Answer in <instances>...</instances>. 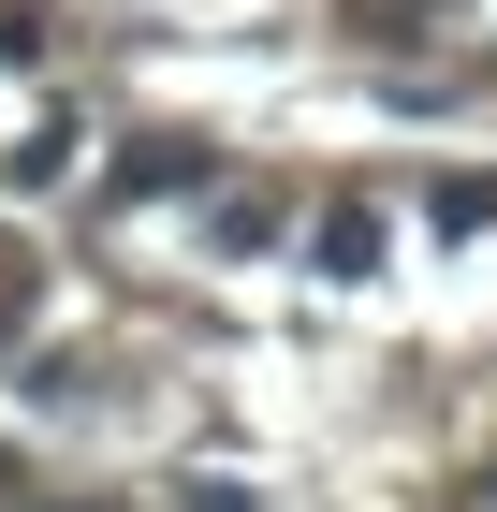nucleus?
Returning <instances> with one entry per match:
<instances>
[{
	"instance_id": "1",
	"label": "nucleus",
	"mask_w": 497,
	"mask_h": 512,
	"mask_svg": "<svg viewBox=\"0 0 497 512\" xmlns=\"http://www.w3.org/2000/svg\"><path fill=\"white\" fill-rule=\"evenodd\" d=\"M322 278H381V205H322Z\"/></svg>"
},
{
	"instance_id": "2",
	"label": "nucleus",
	"mask_w": 497,
	"mask_h": 512,
	"mask_svg": "<svg viewBox=\"0 0 497 512\" xmlns=\"http://www.w3.org/2000/svg\"><path fill=\"white\" fill-rule=\"evenodd\" d=\"M191 176H205V147H176V132H147V147L117 161V191H191Z\"/></svg>"
},
{
	"instance_id": "3",
	"label": "nucleus",
	"mask_w": 497,
	"mask_h": 512,
	"mask_svg": "<svg viewBox=\"0 0 497 512\" xmlns=\"http://www.w3.org/2000/svg\"><path fill=\"white\" fill-rule=\"evenodd\" d=\"M424 220H439V235H497V176H439Z\"/></svg>"
},
{
	"instance_id": "4",
	"label": "nucleus",
	"mask_w": 497,
	"mask_h": 512,
	"mask_svg": "<svg viewBox=\"0 0 497 512\" xmlns=\"http://www.w3.org/2000/svg\"><path fill=\"white\" fill-rule=\"evenodd\" d=\"M30 337V264H0V352Z\"/></svg>"
},
{
	"instance_id": "5",
	"label": "nucleus",
	"mask_w": 497,
	"mask_h": 512,
	"mask_svg": "<svg viewBox=\"0 0 497 512\" xmlns=\"http://www.w3.org/2000/svg\"><path fill=\"white\" fill-rule=\"evenodd\" d=\"M410 15H439V0H366V30H410Z\"/></svg>"
},
{
	"instance_id": "6",
	"label": "nucleus",
	"mask_w": 497,
	"mask_h": 512,
	"mask_svg": "<svg viewBox=\"0 0 497 512\" xmlns=\"http://www.w3.org/2000/svg\"><path fill=\"white\" fill-rule=\"evenodd\" d=\"M191 512H249V483H191Z\"/></svg>"
}]
</instances>
